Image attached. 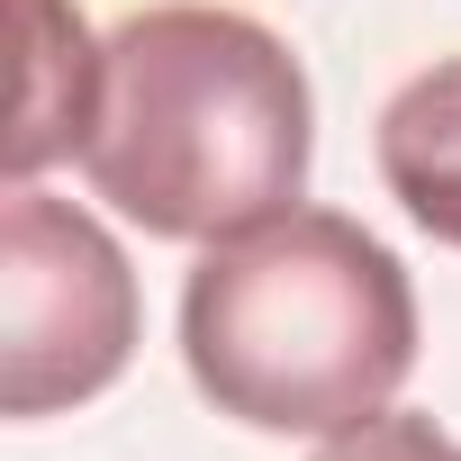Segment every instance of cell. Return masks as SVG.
<instances>
[{"instance_id":"obj_6","label":"cell","mask_w":461,"mask_h":461,"mask_svg":"<svg viewBox=\"0 0 461 461\" xmlns=\"http://www.w3.org/2000/svg\"><path fill=\"white\" fill-rule=\"evenodd\" d=\"M317 461H461V443L434 425V416H407V407H380L371 425H344L326 434Z\"/></svg>"},{"instance_id":"obj_3","label":"cell","mask_w":461,"mask_h":461,"mask_svg":"<svg viewBox=\"0 0 461 461\" xmlns=\"http://www.w3.org/2000/svg\"><path fill=\"white\" fill-rule=\"evenodd\" d=\"M136 353V272L118 236L46 199L37 181H10L0 199V407L19 425L100 398Z\"/></svg>"},{"instance_id":"obj_1","label":"cell","mask_w":461,"mask_h":461,"mask_svg":"<svg viewBox=\"0 0 461 461\" xmlns=\"http://www.w3.org/2000/svg\"><path fill=\"white\" fill-rule=\"evenodd\" d=\"M317 154V100L299 55L208 0L136 10L100 55V109L82 136L91 190L145 236L217 245L299 208Z\"/></svg>"},{"instance_id":"obj_5","label":"cell","mask_w":461,"mask_h":461,"mask_svg":"<svg viewBox=\"0 0 461 461\" xmlns=\"http://www.w3.org/2000/svg\"><path fill=\"white\" fill-rule=\"evenodd\" d=\"M380 181L434 245L461 254V55H443L380 109Z\"/></svg>"},{"instance_id":"obj_2","label":"cell","mask_w":461,"mask_h":461,"mask_svg":"<svg viewBox=\"0 0 461 461\" xmlns=\"http://www.w3.org/2000/svg\"><path fill=\"white\" fill-rule=\"evenodd\" d=\"M181 362L254 434L371 425L416 371L407 263L344 208H281L217 236L181 290Z\"/></svg>"},{"instance_id":"obj_4","label":"cell","mask_w":461,"mask_h":461,"mask_svg":"<svg viewBox=\"0 0 461 461\" xmlns=\"http://www.w3.org/2000/svg\"><path fill=\"white\" fill-rule=\"evenodd\" d=\"M19 19V100H10V181H37L46 163H82L91 109H100V37L73 0H10Z\"/></svg>"}]
</instances>
